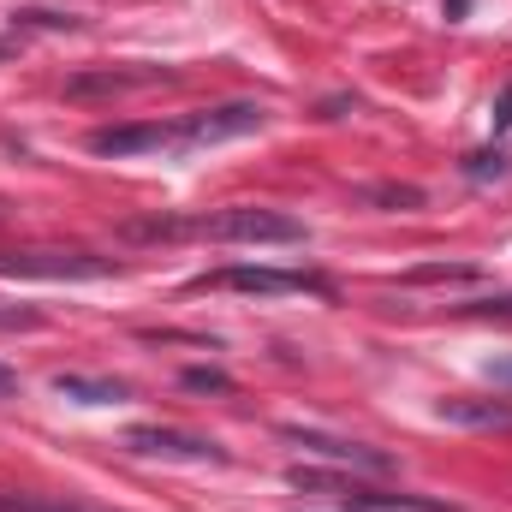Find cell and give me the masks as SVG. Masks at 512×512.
Segmentation results:
<instances>
[{
  "instance_id": "obj_11",
  "label": "cell",
  "mask_w": 512,
  "mask_h": 512,
  "mask_svg": "<svg viewBox=\"0 0 512 512\" xmlns=\"http://www.w3.org/2000/svg\"><path fill=\"white\" fill-rule=\"evenodd\" d=\"M60 399H78V405H120L126 382H108V376H54Z\"/></svg>"
},
{
  "instance_id": "obj_3",
  "label": "cell",
  "mask_w": 512,
  "mask_h": 512,
  "mask_svg": "<svg viewBox=\"0 0 512 512\" xmlns=\"http://www.w3.org/2000/svg\"><path fill=\"white\" fill-rule=\"evenodd\" d=\"M268 108L262 102H221V108H197L185 120H173V143L179 149H209V143H233V137H251L262 131Z\"/></svg>"
},
{
  "instance_id": "obj_2",
  "label": "cell",
  "mask_w": 512,
  "mask_h": 512,
  "mask_svg": "<svg viewBox=\"0 0 512 512\" xmlns=\"http://www.w3.org/2000/svg\"><path fill=\"white\" fill-rule=\"evenodd\" d=\"M286 483L304 495H334L346 512H453L441 501H423V495H393V489H370L358 477H328V471H304V465H292Z\"/></svg>"
},
{
  "instance_id": "obj_4",
  "label": "cell",
  "mask_w": 512,
  "mask_h": 512,
  "mask_svg": "<svg viewBox=\"0 0 512 512\" xmlns=\"http://www.w3.org/2000/svg\"><path fill=\"white\" fill-rule=\"evenodd\" d=\"M191 292H256V298H286V292H328L322 274H292V268H209L191 280Z\"/></svg>"
},
{
  "instance_id": "obj_12",
  "label": "cell",
  "mask_w": 512,
  "mask_h": 512,
  "mask_svg": "<svg viewBox=\"0 0 512 512\" xmlns=\"http://www.w3.org/2000/svg\"><path fill=\"white\" fill-rule=\"evenodd\" d=\"M405 280L411 286H429V280H477V268L471 262H429V268H411Z\"/></svg>"
},
{
  "instance_id": "obj_17",
  "label": "cell",
  "mask_w": 512,
  "mask_h": 512,
  "mask_svg": "<svg viewBox=\"0 0 512 512\" xmlns=\"http://www.w3.org/2000/svg\"><path fill=\"white\" fill-rule=\"evenodd\" d=\"M0 328H36V310H0Z\"/></svg>"
},
{
  "instance_id": "obj_15",
  "label": "cell",
  "mask_w": 512,
  "mask_h": 512,
  "mask_svg": "<svg viewBox=\"0 0 512 512\" xmlns=\"http://www.w3.org/2000/svg\"><path fill=\"white\" fill-rule=\"evenodd\" d=\"M0 512H84L72 501H30V495H0Z\"/></svg>"
},
{
  "instance_id": "obj_10",
  "label": "cell",
  "mask_w": 512,
  "mask_h": 512,
  "mask_svg": "<svg viewBox=\"0 0 512 512\" xmlns=\"http://www.w3.org/2000/svg\"><path fill=\"white\" fill-rule=\"evenodd\" d=\"M435 417L441 423H459V429H512L507 399H441Z\"/></svg>"
},
{
  "instance_id": "obj_5",
  "label": "cell",
  "mask_w": 512,
  "mask_h": 512,
  "mask_svg": "<svg viewBox=\"0 0 512 512\" xmlns=\"http://www.w3.org/2000/svg\"><path fill=\"white\" fill-rule=\"evenodd\" d=\"M114 256H90V251H12L0 256V274L12 280H102L114 274Z\"/></svg>"
},
{
  "instance_id": "obj_19",
  "label": "cell",
  "mask_w": 512,
  "mask_h": 512,
  "mask_svg": "<svg viewBox=\"0 0 512 512\" xmlns=\"http://www.w3.org/2000/svg\"><path fill=\"white\" fill-rule=\"evenodd\" d=\"M12 393H18V370H6V364H0V399H12Z\"/></svg>"
},
{
  "instance_id": "obj_1",
  "label": "cell",
  "mask_w": 512,
  "mask_h": 512,
  "mask_svg": "<svg viewBox=\"0 0 512 512\" xmlns=\"http://www.w3.org/2000/svg\"><path fill=\"white\" fill-rule=\"evenodd\" d=\"M137 239H173V233H197L215 245H304V221L280 215V209H221L203 221H149L131 227Z\"/></svg>"
},
{
  "instance_id": "obj_7",
  "label": "cell",
  "mask_w": 512,
  "mask_h": 512,
  "mask_svg": "<svg viewBox=\"0 0 512 512\" xmlns=\"http://www.w3.org/2000/svg\"><path fill=\"white\" fill-rule=\"evenodd\" d=\"M155 149H179V143H173V126H161V120L90 131V155H114V161H126V155H155Z\"/></svg>"
},
{
  "instance_id": "obj_14",
  "label": "cell",
  "mask_w": 512,
  "mask_h": 512,
  "mask_svg": "<svg viewBox=\"0 0 512 512\" xmlns=\"http://www.w3.org/2000/svg\"><path fill=\"white\" fill-rule=\"evenodd\" d=\"M465 173H471V179H501V173H507V155H501V149H477V155L465 161Z\"/></svg>"
},
{
  "instance_id": "obj_13",
  "label": "cell",
  "mask_w": 512,
  "mask_h": 512,
  "mask_svg": "<svg viewBox=\"0 0 512 512\" xmlns=\"http://www.w3.org/2000/svg\"><path fill=\"white\" fill-rule=\"evenodd\" d=\"M364 197H370V203H387V209H417V203H423L417 185H370Z\"/></svg>"
},
{
  "instance_id": "obj_18",
  "label": "cell",
  "mask_w": 512,
  "mask_h": 512,
  "mask_svg": "<svg viewBox=\"0 0 512 512\" xmlns=\"http://www.w3.org/2000/svg\"><path fill=\"white\" fill-rule=\"evenodd\" d=\"M512 126V84L501 90V108H495V131H507Z\"/></svg>"
},
{
  "instance_id": "obj_16",
  "label": "cell",
  "mask_w": 512,
  "mask_h": 512,
  "mask_svg": "<svg viewBox=\"0 0 512 512\" xmlns=\"http://www.w3.org/2000/svg\"><path fill=\"white\" fill-rule=\"evenodd\" d=\"M185 387H191V393H227V376H221V370H185Z\"/></svg>"
},
{
  "instance_id": "obj_6",
  "label": "cell",
  "mask_w": 512,
  "mask_h": 512,
  "mask_svg": "<svg viewBox=\"0 0 512 512\" xmlns=\"http://www.w3.org/2000/svg\"><path fill=\"white\" fill-rule=\"evenodd\" d=\"M126 453L137 459H185V465H227V447H215L209 435H191V429H161V423H143L126 435Z\"/></svg>"
},
{
  "instance_id": "obj_8",
  "label": "cell",
  "mask_w": 512,
  "mask_h": 512,
  "mask_svg": "<svg viewBox=\"0 0 512 512\" xmlns=\"http://www.w3.org/2000/svg\"><path fill=\"white\" fill-rule=\"evenodd\" d=\"M286 435H292L298 447L334 459V465H358V471H387V465H393L382 447H364V441H346V435H322V429H286Z\"/></svg>"
},
{
  "instance_id": "obj_9",
  "label": "cell",
  "mask_w": 512,
  "mask_h": 512,
  "mask_svg": "<svg viewBox=\"0 0 512 512\" xmlns=\"http://www.w3.org/2000/svg\"><path fill=\"white\" fill-rule=\"evenodd\" d=\"M143 84H167V72H161V66H143V72H114V66H102V72H72V78H66V96H72V102H90V96L143 90Z\"/></svg>"
}]
</instances>
